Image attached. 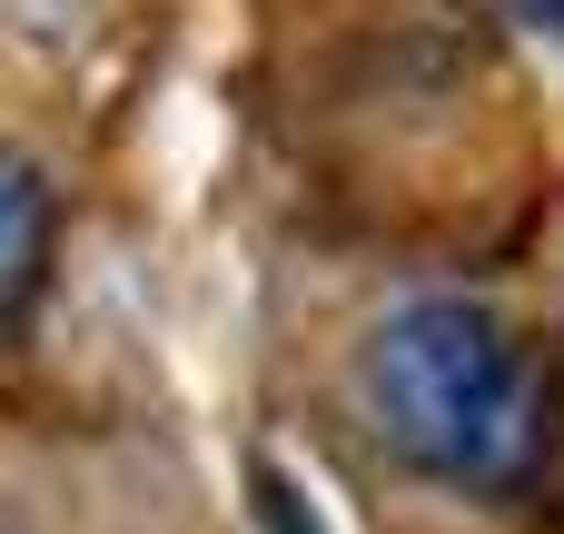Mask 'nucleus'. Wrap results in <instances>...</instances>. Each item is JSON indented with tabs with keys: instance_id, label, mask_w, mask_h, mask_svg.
Returning <instances> with one entry per match:
<instances>
[{
	"instance_id": "obj_3",
	"label": "nucleus",
	"mask_w": 564,
	"mask_h": 534,
	"mask_svg": "<svg viewBox=\"0 0 564 534\" xmlns=\"http://www.w3.org/2000/svg\"><path fill=\"white\" fill-rule=\"evenodd\" d=\"M258 515H268V534H327V525H317V505H307L278 466H258Z\"/></svg>"
},
{
	"instance_id": "obj_1",
	"label": "nucleus",
	"mask_w": 564,
	"mask_h": 534,
	"mask_svg": "<svg viewBox=\"0 0 564 534\" xmlns=\"http://www.w3.org/2000/svg\"><path fill=\"white\" fill-rule=\"evenodd\" d=\"M367 406L387 446L466 495H506L535 466V367L476 297H416L367 337Z\"/></svg>"
},
{
	"instance_id": "obj_2",
	"label": "nucleus",
	"mask_w": 564,
	"mask_h": 534,
	"mask_svg": "<svg viewBox=\"0 0 564 534\" xmlns=\"http://www.w3.org/2000/svg\"><path fill=\"white\" fill-rule=\"evenodd\" d=\"M40 258H50V178L20 149H0V337L40 287Z\"/></svg>"
},
{
	"instance_id": "obj_4",
	"label": "nucleus",
	"mask_w": 564,
	"mask_h": 534,
	"mask_svg": "<svg viewBox=\"0 0 564 534\" xmlns=\"http://www.w3.org/2000/svg\"><path fill=\"white\" fill-rule=\"evenodd\" d=\"M516 20H535V30H555V40H564V0H516Z\"/></svg>"
}]
</instances>
